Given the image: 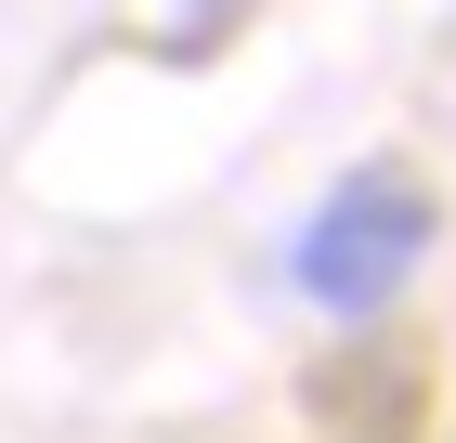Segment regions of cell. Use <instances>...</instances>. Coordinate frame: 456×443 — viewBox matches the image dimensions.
Segmentation results:
<instances>
[{
	"label": "cell",
	"instance_id": "obj_1",
	"mask_svg": "<svg viewBox=\"0 0 456 443\" xmlns=\"http://www.w3.org/2000/svg\"><path fill=\"white\" fill-rule=\"evenodd\" d=\"M430 248V196L404 170H352L339 196L314 209V235H300V287H314L339 326H365V313H391V287L418 274Z\"/></svg>",
	"mask_w": 456,
	"mask_h": 443
},
{
	"label": "cell",
	"instance_id": "obj_2",
	"mask_svg": "<svg viewBox=\"0 0 456 443\" xmlns=\"http://www.w3.org/2000/svg\"><path fill=\"white\" fill-rule=\"evenodd\" d=\"M209 27H235V0H196V39H209Z\"/></svg>",
	"mask_w": 456,
	"mask_h": 443
}]
</instances>
